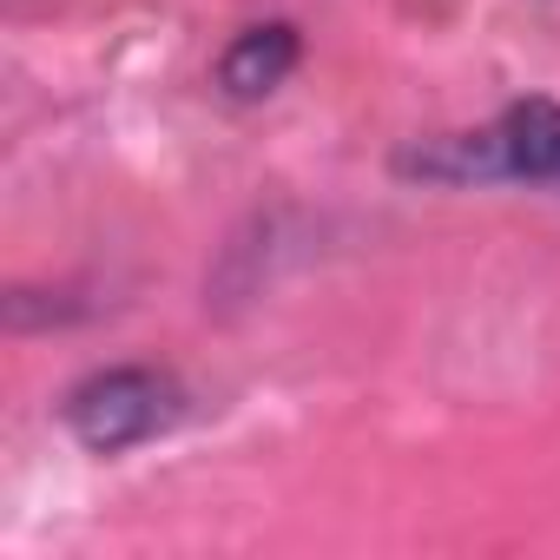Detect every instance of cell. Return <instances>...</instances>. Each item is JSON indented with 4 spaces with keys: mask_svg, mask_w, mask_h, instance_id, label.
Masks as SVG:
<instances>
[{
    "mask_svg": "<svg viewBox=\"0 0 560 560\" xmlns=\"http://www.w3.org/2000/svg\"><path fill=\"white\" fill-rule=\"evenodd\" d=\"M67 422L93 455H119V448H139L178 422V389L159 370H106V376L73 389Z\"/></svg>",
    "mask_w": 560,
    "mask_h": 560,
    "instance_id": "2",
    "label": "cell"
},
{
    "mask_svg": "<svg viewBox=\"0 0 560 560\" xmlns=\"http://www.w3.org/2000/svg\"><path fill=\"white\" fill-rule=\"evenodd\" d=\"M422 178H521V185H560V106L547 100H521L508 106L494 126L462 132V139H435L422 152L402 159Z\"/></svg>",
    "mask_w": 560,
    "mask_h": 560,
    "instance_id": "1",
    "label": "cell"
},
{
    "mask_svg": "<svg viewBox=\"0 0 560 560\" xmlns=\"http://www.w3.org/2000/svg\"><path fill=\"white\" fill-rule=\"evenodd\" d=\"M291 67H298V34L291 27H250L218 60V80H224L231 100H264L291 80Z\"/></svg>",
    "mask_w": 560,
    "mask_h": 560,
    "instance_id": "3",
    "label": "cell"
}]
</instances>
